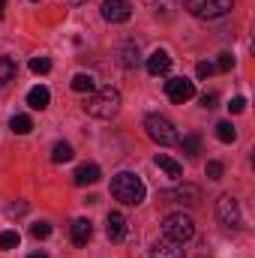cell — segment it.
Instances as JSON below:
<instances>
[{"mask_svg":"<svg viewBox=\"0 0 255 258\" xmlns=\"http://www.w3.org/2000/svg\"><path fill=\"white\" fill-rule=\"evenodd\" d=\"M120 93L114 90V87H102V90H93V93H87V99H84V111L90 114V117H96V120H111L117 111H120Z\"/></svg>","mask_w":255,"mask_h":258,"instance_id":"6da1fadb","label":"cell"},{"mask_svg":"<svg viewBox=\"0 0 255 258\" xmlns=\"http://www.w3.org/2000/svg\"><path fill=\"white\" fill-rule=\"evenodd\" d=\"M111 195H114L120 204H126V207H138V204L144 201V183H141L138 174L120 171V174L111 177Z\"/></svg>","mask_w":255,"mask_h":258,"instance_id":"7a4b0ae2","label":"cell"},{"mask_svg":"<svg viewBox=\"0 0 255 258\" xmlns=\"http://www.w3.org/2000/svg\"><path fill=\"white\" fill-rule=\"evenodd\" d=\"M162 237H168V240H174V243H186L195 237V222H192V216L186 213H168L165 219H162Z\"/></svg>","mask_w":255,"mask_h":258,"instance_id":"3957f363","label":"cell"},{"mask_svg":"<svg viewBox=\"0 0 255 258\" xmlns=\"http://www.w3.org/2000/svg\"><path fill=\"white\" fill-rule=\"evenodd\" d=\"M144 129H147V135H150L156 144H162V147L180 141V135H177L174 123H171L168 117H162V114H147V117H144Z\"/></svg>","mask_w":255,"mask_h":258,"instance_id":"277c9868","label":"cell"},{"mask_svg":"<svg viewBox=\"0 0 255 258\" xmlns=\"http://www.w3.org/2000/svg\"><path fill=\"white\" fill-rule=\"evenodd\" d=\"M183 3H186V12L189 15L204 18V21L222 18V15H228L234 9V0H183Z\"/></svg>","mask_w":255,"mask_h":258,"instance_id":"5b68a950","label":"cell"},{"mask_svg":"<svg viewBox=\"0 0 255 258\" xmlns=\"http://www.w3.org/2000/svg\"><path fill=\"white\" fill-rule=\"evenodd\" d=\"M216 219L225 228H237L240 225V204H237L234 195H219V201H216Z\"/></svg>","mask_w":255,"mask_h":258,"instance_id":"8992f818","label":"cell"},{"mask_svg":"<svg viewBox=\"0 0 255 258\" xmlns=\"http://www.w3.org/2000/svg\"><path fill=\"white\" fill-rule=\"evenodd\" d=\"M165 96L171 102L183 105V102H189L192 96H195V84H192L189 78H168L165 81Z\"/></svg>","mask_w":255,"mask_h":258,"instance_id":"52a82bcc","label":"cell"},{"mask_svg":"<svg viewBox=\"0 0 255 258\" xmlns=\"http://www.w3.org/2000/svg\"><path fill=\"white\" fill-rule=\"evenodd\" d=\"M129 15H132L129 0H105L102 3V18L108 24H123V21H129Z\"/></svg>","mask_w":255,"mask_h":258,"instance_id":"ba28073f","label":"cell"},{"mask_svg":"<svg viewBox=\"0 0 255 258\" xmlns=\"http://www.w3.org/2000/svg\"><path fill=\"white\" fill-rule=\"evenodd\" d=\"M105 234H108V240H123L126 237V216L123 213H117V210H111L108 213V219H105Z\"/></svg>","mask_w":255,"mask_h":258,"instance_id":"9c48e42d","label":"cell"},{"mask_svg":"<svg viewBox=\"0 0 255 258\" xmlns=\"http://www.w3.org/2000/svg\"><path fill=\"white\" fill-rule=\"evenodd\" d=\"M150 258H183V249H180V243H174V240L162 237V240H156V243H153Z\"/></svg>","mask_w":255,"mask_h":258,"instance_id":"30bf717a","label":"cell"},{"mask_svg":"<svg viewBox=\"0 0 255 258\" xmlns=\"http://www.w3.org/2000/svg\"><path fill=\"white\" fill-rule=\"evenodd\" d=\"M99 177H102V174H99V165H93V162L78 165V168H75V174H72L75 186H90V183H96Z\"/></svg>","mask_w":255,"mask_h":258,"instance_id":"8fae6325","label":"cell"},{"mask_svg":"<svg viewBox=\"0 0 255 258\" xmlns=\"http://www.w3.org/2000/svg\"><path fill=\"white\" fill-rule=\"evenodd\" d=\"M69 237H72L75 246H84V243L93 237V225H90V219H75V222L69 225Z\"/></svg>","mask_w":255,"mask_h":258,"instance_id":"7c38bea8","label":"cell"},{"mask_svg":"<svg viewBox=\"0 0 255 258\" xmlns=\"http://www.w3.org/2000/svg\"><path fill=\"white\" fill-rule=\"evenodd\" d=\"M147 72H150V75H168V72H171V57H168L165 51H153V54L147 57Z\"/></svg>","mask_w":255,"mask_h":258,"instance_id":"4fadbf2b","label":"cell"},{"mask_svg":"<svg viewBox=\"0 0 255 258\" xmlns=\"http://www.w3.org/2000/svg\"><path fill=\"white\" fill-rule=\"evenodd\" d=\"M48 102H51V93H48V87H33L30 93H27V105L33 108V111H42V108H48Z\"/></svg>","mask_w":255,"mask_h":258,"instance_id":"5bb4252c","label":"cell"},{"mask_svg":"<svg viewBox=\"0 0 255 258\" xmlns=\"http://www.w3.org/2000/svg\"><path fill=\"white\" fill-rule=\"evenodd\" d=\"M156 165H159V168H162L168 177H174V180H180V177H183V165H180L177 159L165 156V153H159V156H156Z\"/></svg>","mask_w":255,"mask_h":258,"instance_id":"9a60e30c","label":"cell"},{"mask_svg":"<svg viewBox=\"0 0 255 258\" xmlns=\"http://www.w3.org/2000/svg\"><path fill=\"white\" fill-rule=\"evenodd\" d=\"M168 198H177V201H186V204H195L198 198H201V189L198 186H192V183H183V186H177V189H171Z\"/></svg>","mask_w":255,"mask_h":258,"instance_id":"2e32d148","label":"cell"},{"mask_svg":"<svg viewBox=\"0 0 255 258\" xmlns=\"http://www.w3.org/2000/svg\"><path fill=\"white\" fill-rule=\"evenodd\" d=\"M72 90H75V93H93V90H96V81H93V75H87V72H78V75L72 78Z\"/></svg>","mask_w":255,"mask_h":258,"instance_id":"e0dca14e","label":"cell"},{"mask_svg":"<svg viewBox=\"0 0 255 258\" xmlns=\"http://www.w3.org/2000/svg\"><path fill=\"white\" fill-rule=\"evenodd\" d=\"M138 60H141V54H138V45L126 42V45L120 48V66H126V69H135V66H138Z\"/></svg>","mask_w":255,"mask_h":258,"instance_id":"ac0fdd59","label":"cell"},{"mask_svg":"<svg viewBox=\"0 0 255 258\" xmlns=\"http://www.w3.org/2000/svg\"><path fill=\"white\" fill-rule=\"evenodd\" d=\"M72 156H75V150H72V144H66V141H57L54 150H51V162H57V165H60V162H69Z\"/></svg>","mask_w":255,"mask_h":258,"instance_id":"d6986e66","label":"cell"},{"mask_svg":"<svg viewBox=\"0 0 255 258\" xmlns=\"http://www.w3.org/2000/svg\"><path fill=\"white\" fill-rule=\"evenodd\" d=\"M9 129H12L15 135H27V132L33 129V120H30L27 114H15V117L9 120Z\"/></svg>","mask_w":255,"mask_h":258,"instance_id":"ffe728a7","label":"cell"},{"mask_svg":"<svg viewBox=\"0 0 255 258\" xmlns=\"http://www.w3.org/2000/svg\"><path fill=\"white\" fill-rule=\"evenodd\" d=\"M12 78H15V60L0 57V87H3V84H9Z\"/></svg>","mask_w":255,"mask_h":258,"instance_id":"44dd1931","label":"cell"},{"mask_svg":"<svg viewBox=\"0 0 255 258\" xmlns=\"http://www.w3.org/2000/svg\"><path fill=\"white\" fill-rule=\"evenodd\" d=\"M216 138H219V141H225V144H231V141L237 138V129L231 126L228 120H222V123H216Z\"/></svg>","mask_w":255,"mask_h":258,"instance_id":"7402d4cb","label":"cell"},{"mask_svg":"<svg viewBox=\"0 0 255 258\" xmlns=\"http://www.w3.org/2000/svg\"><path fill=\"white\" fill-rule=\"evenodd\" d=\"M18 243H21V234L18 231H12V228L9 231H0V249H15Z\"/></svg>","mask_w":255,"mask_h":258,"instance_id":"603a6c76","label":"cell"},{"mask_svg":"<svg viewBox=\"0 0 255 258\" xmlns=\"http://www.w3.org/2000/svg\"><path fill=\"white\" fill-rule=\"evenodd\" d=\"M147 9H150V12H156V15L162 12V15L168 18V15H171V9H174V0H147Z\"/></svg>","mask_w":255,"mask_h":258,"instance_id":"cb8c5ba5","label":"cell"},{"mask_svg":"<svg viewBox=\"0 0 255 258\" xmlns=\"http://www.w3.org/2000/svg\"><path fill=\"white\" fill-rule=\"evenodd\" d=\"M180 147H183L186 156H198V153H201V138H198V135H186V138L180 141Z\"/></svg>","mask_w":255,"mask_h":258,"instance_id":"d4e9b609","label":"cell"},{"mask_svg":"<svg viewBox=\"0 0 255 258\" xmlns=\"http://www.w3.org/2000/svg\"><path fill=\"white\" fill-rule=\"evenodd\" d=\"M48 69H51V60L48 57H33L30 60V72H36V75H45Z\"/></svg>","mask_w":255,"mask_h":258,"instance_id":"484cf974","label":"cell"},{"mask_svg":"<svg viewBox=\"0 0 255 258\" xmlns=\"http://www.w3.org/2000/svg\"><path fill=\"white\" fill-rule=\"evenodd\" d=\"M30 234H33L36 240H45V237L51 234V225H48V222H36V225H30Z\"/></svg>","mask_w":255,"mask_h":258,"instance_id":"4316f807","label":"cell"},{"mask_svg":"<svg viewBox=\"0 0 255 258\" xmlns=\"http://www.w3.org/2000/svg\"><path fill=\"white\" fill-rule=\"evenodd\" d=\"M213 72H216V66H213V63H207V60L195 66V75H198V78H210Z\"/></svg>","mask_w":255,"mask_h":258,"instance_id":"83f0119b","label":"cell"},{"mask_svg":"<svg viewBox=\"0 0 255 258\" xmlns=\"http://www.w3.org/2000/svg\"><path fill=\"white\" fill-rule=\"evenodd\" d=\"M207 177L210 180H222V162H207Z\"/></svg>","mask_w":255,"mask_h":258,"instance_id":"f1b7e54d","label":"cell"},{"mask_svg":"<svg viewBox=\"0 0 255 258\" xmlns=\"http://www.w3.org/2000/svg\"><path fill=\"white\" fill-rule=\"evenodd\" d=\"M213 66H216L219 72H228V69L234 66V57H231V54H219V60H216Z\"/></svg>","mask_w":255,"mask_h":258,"instance_id":"f546056e","label":"cell"},{"mask_svg":"<svg viewBox=\"0 0 255 258\" xmlns=\"http://www.w3.org/2000/svg\"><path fill=\"white\" fill-rule=\"evenodd\" d=\"M243 108H246V99H243V96H234V99L228 102V111H231V114H240Z\"/></svg>","mask_w":255,"mask_h":258,"instance_id":"4dcf8cb0","label":"cell"},{"mask_svg":"<svg viewBox=\"0 0 255 258\" xmlns=\"http://www.w3.org/2000/svg\"><path fill=\"white\" fill-rule=\"evenodd\" d=\"M201 105L204 108H216V93H204L201 96Z\"/></svg>","mask_w":255,"mask_h":258,"instance_id":"1f68e13d","label":"cell"},{"mask_svg":"<svg viewBox=\"0 0 255 258\" xmlns=\"http://www.w3.org/2000/svg\"><path fill=\"white\" fill-rule=\"evenodd\" d=\"M27 258H48L45 252H33V255H27Z\"/></svg>","mask_w":255,"mask_h":258,"instance_id":"d6a6232c","label":"cell"},{"mask_svg":"<svg viewBox=\"0 0 255 258\" xmlns=\"http://www.w3.org/2000/svg\"><path fill=\"white\" fill-rule=\"evenodd\" d=\"M3 6H6V0H0V15H3Z\"/></svg>","mask_w":255,"mask_h":258,"instance_id":"836d02e7","label":"cell"}]
</instances>
